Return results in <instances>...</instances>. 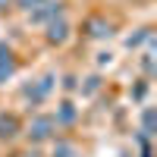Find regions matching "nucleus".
I'll return each mask as SVG.
<instances>
[{
  "label": "nucleus",
  "mask_w": 157,
  "mask_h": 157,
  "mask_svg": "<svg viewBox=\"0 0 157 157\" xmlns=\"http://www.w3.org/2000/svg\"><path fill=\"white\" fill-rule=\"evenodd\" d=\"M63 13V3H54V0H47V3H41L38 10H32V22H47Z\"/></svg>",
  "instance_id": "f257e3e1"
},
{
  "label": "nucleus",
  "mask_w": 157,
  "mask_h": 157,
  "mask_svg": "<svg viewBox=\"0 0 157 157\" xmlns=\"http://www.w3.org/2000/svg\"><path fill=\"white\" fill-rule=\"evenodd\" d=\"M50 129H54V120L50 116H35V123H32V141H44L50 138Z\"/></svg>",
  "instance_id": "f03ea898"
},
{
  "label": "nucleus",
  "mask_w": 157,
  "mask_h": 157,
  "mask_svg": "<svg viewBox=\"0 0 157 157\" xmlns=\"http://www.w3.org/2000/svg\"><path fill=\"white\" fill-rule=\"evenodd\" d=\"M66 32H69V25H66V22H50L47 41H50V44H63V41H66Z\"/></svg>",
  "instance_id": "7ed1b4c3"
},
{
  "label": "nucleus",
  "mask_w": 157,
  "mask_h": 157,
  "mask_svg": "<svg viewBox=\"0 0 157 157\" xmlns=\"http://www.w3.org/2000/svg\"><path fill=\"white\" fill-rule=\"evenodd\" d=\"M16 132H19L16 116H0V138H13Z\"/></svg>",
  "instance_id": "20e7f679"
},
{
  "label": "nucleus",
  "mask_w": 157,
  "mask_h": 157,
  "mask_svg": "<svg viewBox=\"0 0 157 157\" xmlns=\"http://www.w3.org/2000/svg\"><path fill=\"white\" fill-rule=\"evenodd\" d=\"M6 75H13V54L0 44V82H3Z\"/></svg>",
  "instance_id": "39448f33"
},
{
  "label": "nucleus",
  "mask_w": 157,
  "mask_h": 157,
  "mask_svg": "<svg viewBox=\"0 0 157 157\" xmlns=\"http://www.w3.org/2000/svg\"><path fill=\"white\" fill-rule=\"evenodd\" d=\"M88 29H94V32H91L94 38H104V35H110V25H104V22H98V19H91V22H88Z\"/></svg>",
  "instance_id": "423d86ee"
},
{
  "label": "nucleus",
  "mask_w": 157,
  "mask_h": 157,
  "mask_svg": "<svg viewBox=\"0 0 157 157\" xmlns=\"http://www.w3.org/2000/svg\"><path fill=\"white\" fill-rule=\"evenodd\" d=\"M72 120H75V110H72V104L66 101V104L60 107V123H72Z\"/></svg>",
  "instance_id": "0eeeda50"
},
{
  "label": "nucleus",
  "mask_w": 157,
  "mask_h": 157,
  "mask_svg": "<svg viewBox=\"0 0 157 157\" xmlns=\"http://www.w3.org/2000/svg\"><path fill=\"white\" fill-rule=\"evenodd\" d=\"M41 3H47V0H19V10H25V13H32V10H38Z\"/></svg>",
  "instance_id": "6e6552de"
},
{
  "label": "nucleus",
  "mask_w": 157,
  "mask_h": 157,
  "mask_svg": "<svg viewBox=\"0 0 157 157\" xmlns=\"http://www.w3.org/2000/svg\"><path fill=\"white\" fill-rule=\"evenodd\" d=\"M75 151H72V145H60L57 151H54V157H72Z\"/></svg>",
  "instance_id": "1a4fd4ad"
},
{
  "label": "nucleus",
  "mask_w": 157,
  "mask_h": 157,
  "mask_svg": "<svg viewBox=\"0 0 157 157\" xmlns=\"http://www.w3.org/2000/svg\"><path fill=\"white\" fill-rule=\"evenodd\" d=\"M3 6H6V0H0V10H3Z\"/></svg>",
  "instance_id": "9d476101"
}]
</instances>
